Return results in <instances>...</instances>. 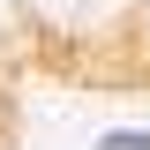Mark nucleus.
I'll return each mask as SVG.
<instances>
[{"label": "nucleus", "mask_w": 150, "mask_h": 150, "mask_svg": "<svg viewBox=\"0 0 150 150\" xmlns=\"http://www.w3.org/2000/svg\"><path fill=\"white\" fill-rule=\"evenodd\" d=\"M98 150H150V135H143V128H105Z\"/></svg>", "instance_id": "1"}]
</instances>
